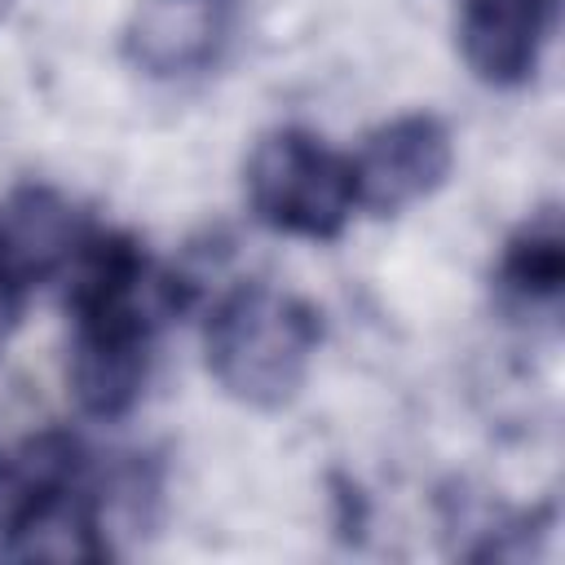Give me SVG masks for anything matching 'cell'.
<instances>
[{
    "mask_svg": "<svg viewBox=\"0 0 565 565\" xmlns=\"http://www.w3.org/2000/svg\"><path fill=\"white\" fill-rule=\"evenodd\" d=\"M185 309V282L168 274L132 234L88 230L71 260L66 380L88 419H124L150 375L154 340Z\"/></svg>",
    "mask_w": 565,
    "mask_h": 565,
    "instance_id": "6da1fadb",
    "label": "cell"
},
{
    "mask_svg": "<svg viewBox=\"0 0 565 565\" xmlns=\"http://www.w3.org/2000/svg\"><path fill=\"white\" fill-rule=\"evenodd\" d=\"M318 340L322 318L309 300L265 282H243L216 300L203 353L225 397L252 411H278L300 393Z\"/></svg>",
    "mask_w": 565,
    "mask_h": 565,
    "instance_id": "7a4b0ae2",
    "label": "cell"
},
{
    "mask_svg": "<svg viewBox=\"0 0 565 565\" xmlns=\"http://www.w3.org/2000/svg\"><path fill=\"white\" fill-rule=\"evenodd\" d=\"M247 203L260 225L291 238L331 243L344 234L358 199L349 154L309 128H274L247 154Z\"/></svg>",
    "mask_w": 565,
    "mask_h": 565,
    "instance_id": "3957f363",
    "label": "cell"
},
{
    "mask_svg": "<svg viewBox=\"0 0 565 565\" xmlns=\"http://www.w3.org/2000/svg\"><path fill=\"white\" fill-rule=\"evenodd\" d=\"M349 168L358 207L375 216H397L446 185L455 168V141L437 115L411 110L371 128L358 154H349Z\"/></svg>",
    "mask_w": 565,
    "mask_h": 565,
    "instance_id": "277c9868",
    "label": "cell"
},
{
    "mask_svg": "<svg viewBox=\"0 0 565 565\" xmlns=\"http://www.w3.org/2000/svg\"><path fill=\"white\" fill-rule=\"evenodd\" d=\"M234 18L238 0H141L124 26V57L154 79L207 71L230 44Z\"/></svg>",
    "mask_w": 565,
    "mask_h": 565,
    "instance_id": "5b68a950",
    "label": "cell"
},
{
    "mask_svg": "<svg viewBox=\"0 0 565 565\" xmlns=\"http://www.w3.org/2000/svg\"><path fill=\"white\" fill-rule=\"evenodd\" d=\"M84 238V216L57 190L18 185L0 203V287L26 305L40 282L71 269Z\"/></svg>",
    "mask_w": 565,
    "mask_h": 565,
    "instance_id": "8992f818",
    "label": "cell"
},
{
    "mask_svg": "<svg viewBox=\"0 0 565 565\" xmlns=\"http://www.w3.org/2000/svg\"><path fill=\"white\" fill-rule=\"evenodd\" d=\"M556 26V0H463L459 53L490 88H521Z\"/></svg>",
    "mask_w": 565,
    "mask_h": 565,
    "instance_id": "52a82bcc",
    "label": "cell"
},
{
    "mask_svg": "<svg viewBox=\"0 0 565 565\" xmlns=\"http://www.w3.org/2000/svg\"><path fill=\"white\" fill-rule=\"evenodd\" d=\"M499 291L530 309H556L565 291V234L556 203L530 212L503 243L499 256Z\"/></svg>",
    "mask_w": 565,
    "mask_h": 565,
    "instance_id": "ba28073f",
    "label": "cell"
},
{
    "mask_svg": "<svg viewBox=\"0 0 565 565\" xmlns=\"http://www.w3.org/2000/svg\"><path fill=\"white\" fill-rule=\"evenodd\" d=\"M18 313H22V300H18V296H9V291L0 287V344L9 340V331H13Z\"/></svg>",
    "mask_w": 565,
    "mask_h": 565,
    "instance_id": "9c48e42d",
    "label": "cell"
}]
</instances>
